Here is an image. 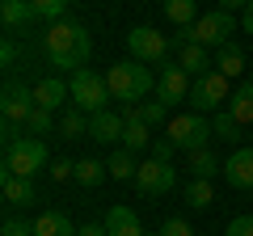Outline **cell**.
<instances>
[{
	"label": "cell",
	"mask_w": 253,
	"mask_h": 236,
	"mask_svg": "<svg viewBox=\"0 0 253 236\" xmlns=\"http://www.w3.org/2000/svg\"><path fill=\"white\" fill-rule=\"evenodd\" d=\"M42 46L59 72H81L93 59V34L81 21H51V30L42 34Z\"/></svg>",
	"instance_id": "obj_1"
},
{
	"label": "cell",
	"mask_w": 253,
	"mask_h": 236,
	"mask_svg": "<svg viewBox=\"0 0 253 236\" xmlns=\"http://www.w3.org/2000/svg\"><path fill=\"white\" fill-rule=\"evenodd\" d=\"M106 84H110V97H114L118 106H126V101H139L144 93H152L156 76L148 72V64H139V59H123V64L106 68Z\"/></svg>",
	"instance_id": "obj_2"
},
{
	"label": "cell",
	"mask_w": 253,
	"mask_h": 236,
	"mask_svg": "<svg viewBox=\"0 0 253 236\" xmlns=\"http://www.w3.org/2000/svg\"><path fill=\"white\" fill-rule=\"evenodd\" d=\"M236 30V17L228 9H211V13H203L194 26H186L181 34H173V42H199V46H228L232 42V34Z\"/></svg>",
	"instance_id": "obj_3"
},
{
	"label": "cell",
	"mask_w": 253,
	"mask_h": 236,
	"mask_svg": "<svg viewBox=\"0 0 253 236\" xmlns=\"http://www.w3.org/2000/svg\"><path fill=\"white\" fill-rule=\"evenodd\" d=\"M211 135H215V127H211L203 114H173L169 122H165V139H169L177 152H199V148L211 144Z\"/></svg>",
	"instance_id": "obj_4"
},
{
	"label": "cell",
	"mask_w": 253,
	"mask_h": 236,
	"mask_svg": "<svg viewBox=\"0 0 253 236\" xmlns=\"http://www.w3.org/2000/svg\"><path fill=\"white\" fill-rule=\"evenodd\" d=\"M46 160H51L46 144L38 135H26L13 148H4V169H0V177H34V173H42Z\"/></svg>",
	"instance_id": "obj_5"
},
{
	"label": "cell",
	"mask_w": 253,
	"mask_h": 236,
	"mask_svg": "<svg viewBox=\"0 0 253 236\" xmlns=\"http://www.w3.org/2000/svg\"><path fill=\"white\" fill-rule=\"evenodd\" d=\"M72 106L76 110H84V114H101V110H110V84H106V76H97L93 68H81V72H72Z\"/></svg>",
	"instance_id": "obj_6"
},
{
	"label": "cell",
	"mask_w": 253,
	"mask_h": 236,
	"mask_svg": "<svg viewBox=\"0 0 253 236\" xmlns=\"http://www.w3.org/2000/svg\"><path fill=\"white\" fill-rule=\"evenodd\" d=\"M228 101H232V89H228L224 72L207 68V72L194 76V84H190V106H194V114H211V110L228 106Z\"/></svg>",
	"instance_id": "obj_7"
},
{
	"label": "cell",
	"mask_w": 253,
	"mask_h": 236,
	"mask_svg": "<svg viewBox=\"0 0 253 236\" xmlns=\"http://www.w3.org/2000/svg\"><path fill=\"white\" fill-rule=\"evenodd\" d=\"M169 46H173V38L161 34V30H152V26H135L126 34V51H131V59H139V64H165Z\"/></svg>",
	"instance_id": "obj_8"
},
{
	"label": "cell",
	"mask_w": 253,
	"mask_h": 236,
	"mask_svg": "<svg viewBox=\"0 0 253 236\" xmlns=\"http://www.w3.org/2000/svg\"><path fill=\"white\" fill-rule=\"evenodd\" d=\"M173 186H177V169H173L169 160H144L135 173V190L144 194V198H161V194H169Z\"/></svg>",
	"instance_id": "obj_9"
},
{
	"label": "cell",
	"mask_w": 253,
	"mask_h": 236,
	"mask_svg": "<svg viewBox=\"0 0 253 236\" xmlns=\"http://www.w3.org/2000/svg\"><path fill=\"white\" fill-rule=\"evenodd\" d=\"M190 84H194V76L181 64H161V72H156V97H161L165 106L190 101Z\"/></svg>",
	"instance_id": "obj_10"
},
{
	"label": "cell",
	"mask_w": 253,
	"mask_h": 236,
	"mask_svg": "<svg viewBox=\"0 0 253 236\" xmlns=\"http://www.w3.org/2000/svg\"><path fill=\"white\" fill-rule=\"evenodd\" d=\"M0 114H4L9 127H26V118L34 114V89L9 80V84H4V93H0Z\"/></svg>",
	"instance_id": "obj_11"
},
{
	"label": "cell",
	"mask_w": 253,
	"mask_h": 236,
	"mask_svg": "<svg viewBox=\"0 0 253 236\" xmlns=\"http://www.w3.org/2000/svg\"><path fill=\"white\" fill-rule=\"evenodd\" d=\"M63 101H72V84H68V80H59V76H42V80L34 84V106L59 114Z\"/></svg>",
	"instance_id": "obj_12"
},
{
	"label": "cell",
	"mask_w": 253,
	"mask_h": 236,
	"mask_svg": "<svg viewBox=\"0 0 253 236\" xmlns=\"http://www.w3.org/2000/svg\"><path fill=\"white\" fill-rule=\"evenodd\" d=\"M224 177L232 190H253V148H236L224 160Z\"/></svg>",
	"instance_id": "obj_13"
},
{
	"label": "cell",
	"mask_w": 253,
	"mask_h": 236,
	"mask_svg": "<svg viewBox=\"0 0 253 236\" xmlns=\"http://www.w3.org/2000/svg\"><path fill=\"white\" fill-rule=\"evenodd\" d=\"M123 131H126V122H123V114H118V110H101V114L89 118L93 144H114V139H123Z\"/></svg>",
	"instance_id": "obj_14"
},
{
	"label": "cell",
	"mask_w": 253,
	"mask_h": 236,
	"mask_svg": "<svg viewBox=\"0 0 253 236\" xmlns=\"http://www.w3.org/2000/svg\"><path fill=\"white\" fill-rule=\"evenodd\" d=\"M0 194H4V207H30L38 198L34 194V177H0Z\"/></svg>",
	"instance_id": "obj_15"
},
{
	"label": "cell",
	"mask_w": 253,
	"mask_h": 236,
	"mask_svg": "<svg viewBox=\"0 0 253 236\" xmlns=\"http://www.w3.org/2000/svg\"><path fill=\"white\" fill-rule=\"evenodd\" d=\"M0 21H4L9 34H17V30H26L30 21H38V17H34V4H30V0H0Z\"/></svg>",
	"instance_id": "obj_16"
},
{
	"label": "cell",
	"mask_w": 253,
	"mask_h": 236,
	"mask_svg": "<svg viewBox=\"0 0 253 236\" xmlns=\"http://www.w3.org/2000/svg\"><path fill=\"white\" fill-rule=\"evenodd\" d=\"M106 232L110 236H144V224L131 207H110L106 211Z\"/></svg>",
	"instance_id": "obj_17"
},
{
	"label": "cell",
	"mask_w": 253,
	"mask_h": 236,
	"mask_svg": "<svg viewBox=\"0 0 253 236\" xmlns=\"http://www.w3.org/2000/svg\"><path fill=\"white\" fill-rule=\"evenodd\" d=\"M81 228H72V219L63 215V211H42L34 219V236H76Z\"/></svg>",
	"instance_id": "obj_18"
},
{
	"label": "cell",
	"mask_w": 253,
	"mask_h": 236,
	"mask_svg": "<svg viewBox=\"0 0 253 236\" xmlns=\"http://www.w3.org/2000/svg\"><path fill=\"white\" fill-rule=\"evenodd\" d=\"M228 114L241 122V127H249L253 122V80H241L232 89V101H228Z\"/></svg>",
	"instance_id": "obj_19"
},
{
	"label": "cell",
	"mask_w": 253,
	"mask_h": 236,
	"mask_svg": "<svg viewBox=\"0 0 253 236\" xmlns=\"http://www.w3.org/2000/svg\"><path fill=\"white\" fill-rule=\"evenodd\" d=\"M173 46H177V64L186 68L190 76H199V72H207V68H211L207 46H199V42H173Z\"/></svg>",
	"instance_id": "obj_20"
},
{
	"label": "cell",
	"mask_w": 253,
	"mask_h": 236,
	"mask_svg": "<svg viewBox=\"0 0 253 236\" xmlns=\"http://www.w3.org/2000/svg\"><path fill=\"white\" fill-rule=\"evenodd\" d=\"M106 177H110V169L101 160H93V156H89V160H76V177H72V182L81 186V190H97Z\"/></svg>",
	"instance_id": "obj_21"
},
{
	"label": "cell",
	"mask_w": 253,
	"mask_h": 236,
	"mask_svg": "<svg viewBox=\"0 0 253 236\" xmlns=\"http://www.w3.org/2000/svg\"><path fill=\"white\" fill-rule=\"evenodd\" d=\"M89 135V114L84 110H63L59 114V139H84Z\"/></svg>",
	"instance_id": "obj_22"
},
{
	"label": "cell",
	"mask_w": 253,
	"mask_h": 236,
	"mask_svg": "<svg viewBox=\"0 0 253 236\" xmlns=\"http://www.w3.org/2000/svg\"><path fill=\"white\" fill-rule=\"evenodd\" d=\"M211 202H215V186H211L207 177H190V182H186V207L207 211Z\"/></svg>",
	"instance_id": "obj_23"
},
{
	"label": "cell",
	"mask_w": 253,
	"mask_h": 236,
	"mask_svg": "<svg viewBox=\"0 0 253 236\" xmlns=\"http://www.w3.org/2000/svg\"><path fill=\"white\" fill-rule=\"evenodd\" d=\"M215 72H224L228 80H236V76L245 72V51H241V42H228V46H219V59H215Z\"/></svg>",
	"instance_id": "obj_24"
},
{
	"label": "cell",
	"mask_w": 253,
	"mask_h": 236,
	"mask_svg": "<svg viewBox=\"0 0 253 236\" xmlns=\"http://www.w3.org/2000/svg\"><path fill=\"white\" fill-rule=\"evenodd\" d=\"M215 173H224V164H219V156L211 152V148H199V152H190V177H215Z\"/></svg>",
	"instance_id": "obj_25"
},
{
	"label": "cell",
	"mask_w": 253,
	"mask_h": 236,
	"mask_svg": "<svg viewBox=\"0 0 253 236\" xmlns=\"http://www.w3.org/2000/svg\"><path fill=\"white\" fill-rule=\"evenodd\" d=\"M165 17H169L173 26H181V30H186V26H194V21H199L203 13L194 9V0H165Z\"/></svg>",
	"instance_id": "obj_26"
},
{
	"label": "cell",
	"mask_w": 253,
	"mask_h": 236,
	"mask_svg": "<svg viewBox=\"0 0 253 236\" xmlns=\"http://www.w3.org/2000/svg\"><path fill=\"white\" fill-rule=\"evenodd\" d=\"M106 169H110V177H114V182H135L139 164H135V156H131V152L123 148V152H114V156L106 160Z\"/></svg>",
	"instance_id": "obj_27"
},
{
	"label": "cell",
	"mask_w": 253,
	"mask_h": 236,
	"mask_svg": "<svg viewBox=\"0 0 253 236\" xmlns=\"http://www.w3.org/2000/svg\"><path fill=\"white\" fill-rule=\"evenodd\" d=\"M123 144H126V152H144V148H152V127H148V122H126Z\"/></svg>",
	"instance_id": "obj_28"
},
{
	"label": "cell",
	"mask_w": 253,
	"mask_h": 236,
	"mask_svg": "<svg viewBox=\"0 0 253 236\" xmlns=\"http://www.w3.org/2000/svg\"><path fill=\"white\" fill-rule=\"evenodd\" d=\"M211 127H215V139H228V144H241V139H245V127L228 114V110H224V114H215V122H211Z\"/></svg>",
	"instance_id": "obj_29"
},
{
	"label": "cell",
	"mask_w": 253,
	"mask_h": 236,
	"mask_svg": "<svg viewBox=\"0 0 253 236\" xmlns=\"http://www.w3.org/2000/svg\"><path fill=\"white\" fill-rule=\"evenodd\" d=\"M26 131H30V135H51V131H55V114L42 110V106H34V114L26 118Z\"/></svg>",
	"instance_id": "obj_30"
},
{
	"label": "cell",
	"mask_w": 253,
	"mask_h": 236,
	"mask_svg": "<svg viewBox=\"0 0 253 236\" xmlns=\"http://www.w3.org/2000/svg\"><path fill=\"white\" fill-rule=\"evenodd\" d=\"M30 4L38 21H63V9H68V0H30Z\"/></svg>",
	"instance_id": "obj_31"
},
{
	"label": "cell",
	"mask_w": 253,
	"mask_h": 236,
	"mask_svg": "<svg viewBox=\"0 0 253 236\" xmlns=\"http://www.w3.org/2000/svg\"><path fill=\"white\" fill-rule=\"evenodd\" d=\"M139 118H144L148 127H156V122H169V106H165L161 97H156V101H144V106H139Z\"/></svg>",
	"instance_id": "obj_32"
},
{
	"label": "cell",
	"mask_w": 253,
	"mask_h": 236,
	"mask_svg": "<svg viewBox=\"0 0 253 236\" xmlns=\"http://www.w3.org/2000/svg\"><path fill=\"white\" fill-rule=\"evenodd\" d=\"M152 236H194V228H190L186 219H165V224L156 228Z\"/></svg>",
	"instance_id": "obj_33"
},
{
	"label": "cell",
	"mask_w": 253,
	"mask_h": 236,
	"mask_svg": "<svg viewBox=\"0 0 253 236\" xmlns=\"http://www.w3.org/2000/svg\"><path fill=\"white\" fill-rule=\"evenodd\" d=\"M0 236H34V224H26V219H4V228H0Z\"/></svg>",
	"instance_id": "obj_34"
},
{
	"label": "cell",
	"mask_w": 253,
	"mask_h": 236,
	"mask_svg": "<svg viewBox=\"0 0 253 236\" xmlns=\"http://www.w3.org/2000/svg\"><path fill=\"white\" fill-rule=\"evenodd\" d=\"M17 38H13V34H4V46H0V64H4V68H17Z\"/></svg>",
	"instance_id": "obj_35"
},
{
	"label": "cell",
	"mask_w": 253,
	"mask_h": 236,
	"mask_svg": "<svg viewBox=\"0 0 253 236\" xmlns=\"http://www.w3.org/2000/svg\"><path fill=\"white\" fill-rule=\"evenodd\" d=\"M51 177H55V182H72V177H76V164L59 156V160H51Z\"/></svg>",
	"instance_id": "obj_36"
},
{
	"label": "cell",
	"mask_w": 253,
	"mask_h": 236,
	"mask_svg": "<svg viewBox=\"0 0 253 236\" xmlns=\"http://www.w3.org/2000/svg\"><path fill=\"white\" fill-rule=\"evenodd\" d=\"M228 236H253V215H236L228 224Z\"/></svg>",
	"instance_id": "obj_37"
},
{
	"label": "cell",
	"mask_w": 253,
	"mask_h": 236,
	"mask_svg": "<svg viewBox=\"0 0 253 236\" xmlns=\"http://www.w3.org/2000/svg\"><path fill=\"white\" fill-rule=\"evenodd\" d=\"M173 152H177V148H173L169 139H152V160H173Z\"/></svg>",
	"instance_id": "obj_38"
},
{
	"label": "cell",
	"mask_w": 253,
	"mask_h": 236,
	"mask_svg": "<svg viewBox=\"0 0 253 236\" xmlns=\"http://www.w3.org/2000/svg\"><path fill=\"white\" fill-rule=\"evenodd\" d=\"M76 236H110V232H106V224H84Z\"/></svg>",
	"instance_id": "obj_39"
},
{
	"label": "cell",
	"mask_w": 253,
	"mask_h": 236,
	"mask_svg": "<svg viewBox=\"0 0 253 236\" xmlns=\"http://www.w3.org/2000/svg\"><path fill=\"white\" fill-rule=\"evenodd\" d=\"M241 26H245V34H253V0H249V9L241 13Z\"/></svg>",
	"instance_id": "obj_40"
},
{
	"label": "cell",
	"mask_w": 253,
	"mask_h": 236,
	"mask_svg": "<svg viewBox=\"0 0 253 236\" xmlns=\"http://www.w3.org/2000/svg\"><path fill=\"white\" fill-rule=\"evenodd\" d=\"M219 9H228V13H236V9H249V0H219Z\"/></svg>",
	"instance_id": "obj_41"
},
{
	"label": "cell",
	"mask_w": 253,
	"mask_h": 236,
	"mask_svg": "<svg viewBox=\"0 0 253 236\" xmlns=\"http://www.w3.org/2000/svg\"><path fill=\"white\" fill-rule=\"evenodd\" d=\"M249 68H253V59H249Z\"/></svg>",
	"instance_id": "obj_42"
}]
</instances>
